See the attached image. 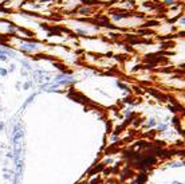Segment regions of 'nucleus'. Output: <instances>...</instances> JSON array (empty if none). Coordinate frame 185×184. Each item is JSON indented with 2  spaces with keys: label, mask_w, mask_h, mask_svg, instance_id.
<instances>
[{
  "label": "nucleus",
  "mask_w": 185,
  "mask_h": 184,
  "mask_svg": "<svg viewBox=\"0 0 185 184\" xmlns=\"http://www.w3.org/2000/svg\"><path fill=\"white\" fill-rule=\"evenodd\" d=\"M146 180H147V175L145 172H141V173H138V176H137L136 184H145Z\"/></svg>",
  "instance_id": "1"
},
{
  "label": "nucleus",
  "mask_w": 185,
  "mask_h": 184,
  "mask_svg": "<svg viewBox=\"0 0 185 184\" xmlns=\"http://www.w3.org/2000/svg\"><path fill=\"white\" fill-rule=\"evenodd\" d=\"M168 167H170V168H180V167H184V163H182V161H173V163H169Z\"/></svg>",
  "instance_id": "2"
},
{
  "label": "nucleus",
  "mask_w": 185,
  "mask_h": 184,
  "mask_svg": "<svg viewBox=\"0 0 185 184\" xmlns=\"http://www.w3.org/2000/svg\"><path fill=\"white\" fill-rule=\"evenodd\" d=\"M166 129H168V125L166 124H160L158 125V132H165Z\"/></svg>",
  "instance_id": "3"
},
{
  "label": "nucleus",
  "mask_w": 185,
  "mask_h": 184,
  "mask_svg": "<svg viewBox=\"0 0 185 184\" xmlns=\"http://www.w3.org/2000/svg\"><path fill=\"white\" fill-rule=\"evenodd\" d=\"M156 125V121L153 118H150V121L147 122V125H146V128H152V126H154Z\"/></svg>",
  "instance_id": "4"
},
{
  "label": "nucleus",
  "mask_w": 185,
  "mask_h": 184,
  "mask_svg": "<svg viewBox=\"0 0 185 184\" xmlns=\"http://www.w3.org/2000/svg\"><path fill=\"white\" fill-rule=\"evenodd\" d=\"M7 73H8V71L5 70V69H0V75L4 77V75H7Z\"/></svg>",
  "instance_id": "5"
},
{
  "label": "nucleus",
  "mask_w": 185,
  "mask_h": 184,
  "mask_svg": "<svg viewBox=\"0 0 185 184\" xmlns=\"http://www.w3.org/2000/svg\"><path fill=\"white\" fill-rule=\"evenodd\" d=\"M88 12H90V10L88 8H82L80 10V14H88Z\"/></svg>",
  "instance_id": "6"
},
{
  "label": "nucleus",
  "mask_w": 185,
  "mask_h": 184,
  "mask_svg": "<svg viewBox=\"0 0 185 184\" xmlns=\"http://www.w3.org/2000/svg\"><path fill=\"white\" fill-rule=\"evenodd\" d=\"M3 177H4L5 180H10V179H11V175H8V173H4V176H3Z\"/></svg>",
  "instance_id": "7"
},
{
  "label": "nucleus",
  "mask_w": 185,
  "mask_h": 184,
  "mask_svg": "<svg viewBox=\"0 0 185 184\" xmlns=\"http://www.w3.org/2000/svg\"><path fill=\"white\" fill-rule=\"evenodd\" d=\"M29 86H31V84H29V82H27V84H24V89H29Z\"/></svg>",
  "instance_id": "8"
},
{
  "label": "nucleus",
  "mask_w": 185,
  "mask_h": 184,
  "mask_svg": "<svg viewBox=\"0 0 185 184\" xmlns=\"http://www.w3.org/2000/svg\"><path fill=\"white\" fill-rule=\"evenodd\" d=\"M78 33H79V35H86V31H83V30H78Z\"/></svg>",
  "instance_id": "9"
},
{
  "label": "nucleus",
  "mask_w": 185,
  "mask_h": 184,
  "mask_svg": "<svg viewBox=\"0 0 185 184\" xmlns=\"http://www.w3.org/2000/svg\"><path fill=\"white\" fill-rule=\"evenodd\" d=\"M5 59H7V57L4 54H0V61H5Z\"/></svg>",
  "instance_id": "10"
},
{
  "label": "nucleus",
  "mask_w": 185,
  "mask_h": 184,
  "mask_svg": "<svg viewBox=\"0 0 185 184\" xmlns=\"http://www.w3.org/2000/svg\"><path fill=\"white\" fill-rule=\"evenodd\" d=\"M4 126H5V125H4V122H0V130H3V129H4Z\"/></svg>",
  "instance_id": "11"
},
{
  "label": "nucleus",
  "mask_w": 185,
  "mask_h": 184,
  "mask_svg": "<svg viewBox=\"0 0 185 184\" xmlns=\"http://www.w3.org/2000/svg\"><path fill=\"white\" fill-rule=\"evenodd\" d=\"M5 156H7L8 159H12V157H13V154H12V153H7V154H5Z\"/></svg>",
  "instance_id": "12"
}]
</instances>
